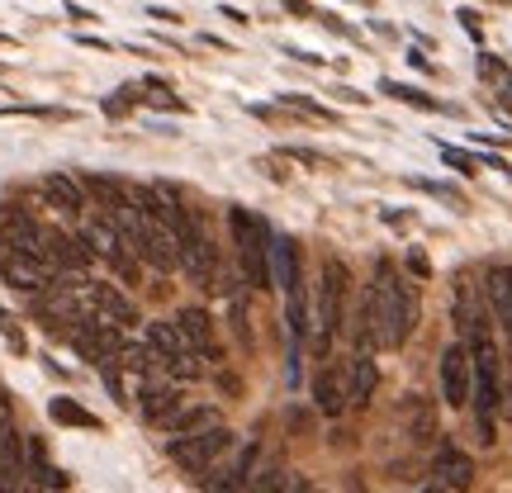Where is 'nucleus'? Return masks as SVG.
Listing matches in <instances>:
<instances>
[{"label":"nucleus","mask_w":512,"mask_h":493,"mask_svg":"<svg viewBox=\"0 0 512 493\" xmlns=\"http://www.w3.org/2000/svg\"><path fill=\"white\" fill-rule=\"evenodd\" d=\"M375 384H380V366L370 361V351H356L347 361V403L351 408H366L370 394H375Z\"/></svg>","instance_id":"2eb2a0df"},{"label":"nucleus","mask_w":512,"mask_h":493,"mask_svg":"<svg viewBox=\"0 0 512 493\" xmlns=\"http://www.w3.org/2000/svg\"><path fill=\"white\" fill-rule=\"evenodd\" d=\"M271 275H275V290H285V294L294 285H304L299 280V247L290 238H280V233H271Z\"/></svg>","instance_id":"a211bd4d"},{"label":"nucleus","mask_w":512,"mask_h":493,"mask_svg":"<svg viewBox=\"0 0 512 493\" xmlns=\"http://www.w3.org/2000/svg\"><path fill=\"white\" fill-rule=\"evenodd\" d=\"M176 252H181V271L190 275L200 290H209V285H214V271H219V256H214V242H209V233H204V223H200L195 209H185L181 214Z\"/></svg>","instance_id":"20e7f679"},{"label":"nucleus","mask_w":512,"mask_h":493,"mask_svg":"<svg viewBox=\"0 0 512 493\" xmlns=\"http://www.w3.org/2000/svg\"><path fill=\"white\" fill-rule=\"evenodd\" d=\"M403 418H408V432H413V441H427V437H432V403L422 399V394H408V399H403Z\"/></svg>","instance_id":"5701e85b"},{"label":"nucleus","mask_w":512,"mask_h":493,"mask_svg":"<svg viewBox=\"0 0 512 493\" xmlns=\"http://www.w3.org/2000/svg\"><path fill=\"white\" fill-rule=\"evenodd\" d=\"M285 105H299V110H309V114H318V119H328V110H323V105H313L309 95H285Z\"/></svg>","instance_id":"cd10ccee"},{"label":"nucleus","mask_w":512,"mask_h":493,"mask_svg":"<svg viewBox=\"0 0 512 493\" xmlns=\"http://www.w3.org/2000/svg\"><path fill=\"white\" fill-rule=\"evenodd\" d=\"M219 15H223V19H233V24H252V19H247V15H242V10H233V5H223V10H219Z\"/></svg>","instance_id":"7c9ffc66"},{"label":"nucleus","mask_w":512,"mask_h":493,"mask_svg":"<svg viewBox=\"0 0 512 493\" xmlns=\"http://www.w3.org/2000/svg\"><path fill=\"white\" fill-rule=\"evenodd\" d=\"M441 162H446V166H456L460 176H475V157H465L460 147H446V143H441Z\"/></svg>","instance_id":"bb28decb"},{"label":"nucleus","mask_w":512,"mask_h":493,"mask_svg":"<svg viewBox=\"0 0 512 493\" xmlns=\"http://www.w3.org/2000/svg\"><path fill=\"white\" fill-rule=\"evenodd\" d=\"M484 290H489V309H494V323L503 328V337L512 342V266H494Z\"/></svg>","instance_id":"f3484780"},{"label":"nucleus","mask_w":512,"mask_h":493,"mask_svg":"<svg viewBox=\"0 0 512 493\" xmlns=\"http://www.w3.org/2000/svg\"><path fill=\"white\" fill-rule=\"evenodd\" d=\"M0 337H5V342H10V351H19V356L29 351V342H24V332H19V323H15V313H10V309H0Z\"/></svg>","instance_id":"393cba45"},{"label":"nucleus","mask_w":512,"mask_h":493,"mask_svg":"<svg viewBox=\"0 0 512 493\" xmlns=\"http://www.w3.org/2000/svg\"><path fill=\"white\" fill-rule=\"evenodd\" d=\"M313 403H318V413H328V418H337L342 408H347V384H342V375L337 370H318V380H313Z\"/></svg>","instance_id":"aec40b11"},{"label":"nucleus","mask_w":512,"mask_h":493,"mask_svg":"<svg viewBox=\"0 0 512 493\" xmlns=\"http://www.w3.org/2000/svg\"><path fill=\"white\" fill-rule=\"evenodd\" d=\"M233 446H238V437H233V432L219 422V427H209V432H200V437L171 441V446H166V456L176 460L185 475H200L204 479L223 456H228V451H233Z\"/></svg>","instance_id":"39448f33"},{"label":"nucleus","mask_w":512,"mask_h":493,"mask_svg":"<svg viewBox=\"0 0 512 493\" xmlns=\"http://www.w3.org/2000/svg\"><path fill=\"white\" fill-rule=\"evenodd\" d=\"M43 195H48V204H53L57 214H67V219H76V214L86 209V190H81V181L67 176V171H48V176H43Z\"/></svg>","instance_id":"ddd939ff"},{"label":"nucleus","mask_w":512,"mask_h":493,"mask_svg":"<svg viewBox=\"0 0 512 493\" xmlns=\"http://www.w3.org/2000/svg\"><path fill=\"white\" fill-rule=\"evenodd\" d=\"M294 493H323V489H313V484H294Z\"/></svg>","instance_id":"2f4dec72"},{"label":"nucleus","mask_w":512,"mask_h":493,"mask_svg":"<svg viewBox=\"0 0 512 493\" xmlns=\"http://www.w3.org/2000/svg\"><path fill=\"white\" fill-rule=\"evenodd\" d=\"M228 228H233V242H238L247 285H252V290H275V275H271V228H266L261 219H252L247 209H228Z\"/></svg>","instance_id":"7ed1b4c3"},{"label":"nucleus","mask_w":512,"mask_h":493,"mask_svg":"<svg viewBox=\"0 0 512 493\" xmlns=\"http://www.w3.org/2000/svg\"><path fill=\"white\" fill-rule=\"evenodd\" d=\"M294 484H299V479H294L285 465H261L242 493H294Z\"/></svg>","instance_id":"412c9836"},{"label":"nucleus","mask_w":512,"mask_h":493,"mask_svg":"<svg viewBox=\"0 0 512 493\" xmlns=\"http://www.w3.org/2000/svg\"><path fill=\"white\" fill-rule=\"evenodd\" d=\"M384 95H394V100H403V105H418V110H441L432 95H422L418 86H399V81H384Z\"/></svg>","instance_id":"b1692460"},{"label":"nucleus","mask_w":512,"mask_h":493,"mask_svg":"<svg viewBox=\"0 0 512 493\" xmlns=\"http://www.w3.org/2000/svg\"><path fill=\"white\" fill-rule=\"evenodd\" d=\"M176 328H181V337H185V347L195 351L200 361H214L219 366L223 361V347H219V332H214V318L204 309H181L176 318H171Z\"/></svg>","instance_id":"9b49d317"},{"label":"nucleus","mask_w":512,"mask_h":493,"mask_svg":"<svg viewBox=\"0 0 512 493\" xmlns=\"http://www.w3.org/2000/svg\"><path fill=\"white\" fill-rule=\"evenodd\" d=\"M176 408H181V389H176V384L143 380V389H138V413H143L147 422H157V427H162Z\"/></svg>","instance_id":"4468645a"},{"label":"nucleus","mask_w":512,"mask_h":493,"mask_svg":"<svg viewBox=\"0 0 512 493\" xmlns=\"http://www.w3.org/2000/svg\"><path fill=\"white\" fill-rule=\"evenodd\" d=\"M408 271H413V275H427L432 266H427V256H422V252H413V256H408Z\"/></svg>","instance_id":"c85d7f7f"},{"label":"nucleus","mask_w":512,"mask_h":493,"mask_svg":"<svg viewBox=\"0 0 512 493\" xmlns=\"http://www.w3.org/2000/svg\"><path fill=\"white\" fill-rule=\"evenodd\" d=\"M256 470H261V446H256V441H238V446L200 479V489L204 493H242L252 484Z\"/></svg>","instance_id":"6e6552de"},{"label":"nucleus","mask_w":512,"mask_h":493,"mask_svg":"<svg viewBox=\"0 0 512 493\" xmlns=\"http://www.w3.org/2000/svg\"><path fill=\"white\" fill-rule=\"evenodd\" d=\"M219 408H209V403H200V408H176L171 418L162 422V432L171 441H181V437H200V432H209V427H219Z\"/></svg>","instance_id":"dca6fc26"},{"label":"nucleus","mask_w":512,"mask_h":493,"mask_svg":"<svg viewBox=\"0 0 512 493\" xmlns=\"http://www.w3.org/2000/svg\"><path fill=\"white\" fill-rule=\"evenodd\" d=\"M48 413H53V422H62V427H81V432H100V418L95 413H86L76 399H53L48 403Z\"/></svg>","instance_id":"4be33fe9"},{"label":"nucleus","mask_w":512,"mask_h":493,"mask_svg":"<svg viewBox=\"0 0 512 493\" xmlns=\"http://www.w3.org/2000/svg\"><path fill=\"white\" fill-rule=\"evenodd\" d=\"M370 299H375V337H380V347L399 351L403 342L413 337V328H418V294L394 271V261H380V266H375Z\"/></svg>","instance_id":"f257e3e1"},{"label":"nucleus","mask_w":512,"mask_h":493,"mask_svg":"<svg viewBox=\"0 0 512 493\" xmlns=\"http://www.w3.org/2000/svg\"><path fill=\"white\" fill-rule=\"evenodd\" d=\"M441 399L451 403V408H465L470 394H475V361H470V347L465 342H451V347L441 351Z\"/></svg>","instance_id":"9d476101"},{"label":"nucleus","mask_w":512,"mask_h":493,"mask_svg":"<svg viewBox=\"0 0 512 493\" xmlns=\"http://www.w3.org/2000/svg\"><path fill=\"white\" fill-rule=\"evenodd\" d=\"M347 266L337 261V256H328L323 261V271H318V309H313V351H328L332 337L342 332V323H347Z\"/></svg>","instance_id":"f03ea898"},{"label":"nucleus","mask_w":512,"mask_h":493,"mask_svg":"<svg viewBox=\"0 0 512 493\" xmlns=\"http://www.w3.org/2000/svg\"><path fill=\"white\" fill-rule=\"evenodd\" d=\"M285 157L299 166H318V171H332V157H323V152H313V147H285Z\"/></svg>","instance_id":"a878e982"},{"label":"nucleus","mask_w":512,"mask_h":493,"mask_svg":"<svg viewBox=\"0 0 512 493\" xmlns=\"http://www.w3.org/2000/svg\"><path fill=\"white\" fill-rule=\"evenodd\" d=\"M105 114H114V119H119V114H128V100H124V95H114V100H105Z\"/></svg>","instance_id":"c756f323"},{"label":"nucleus","mask_w":512,"mask_h":493,"mask_svg":"<svg viewBox=\"0 0 512 493\" xmlns=\"http://www.w3.org/2000/svg\"><path fill=\"white\" fill-rule=\"evenodd\" d=\"M0 48H15V38H5V34H0Z\"/></svg>","instance_id":"473e14b6"},{"label":"nucleus","mask_w":512,"mask_h":493,"mask_svg":"<svg viewBox=\"0 0 512 493\" xmlns=\"http://www.w3.org/2000/svg\"><path fill=\"white\" fill-rule=\"evenodd\" d=\"M432 475H437L446 489L465 493L470 484H475V460L465 456L456 441H441V446H437V460H432Z\"/></svg>","instance_id":"f8f14e48"},{"label":"nucleus","mask_w":512,"mask_h":493,"mask_svg":"<svg viewBox=\"0 0 512 493\" xmlns=\"http://www.w3.org/2000/svg\"><path fill=\"white\" fill-rule=\"evenodd\" d=\"M81 238H86L91 256H100L119 280H138V266H143V261L133 256V247L124 242V233H119V223H114L110 214H100V219L86 223V233H81Z\"/></svg>","instance_id":"423d86ee"},{"label":"nucleus","mask_w":512,"mask_h":493,"mask_svg":"<svg viewBox=\"0 0 512 493\" xmlns=\"http://www.w3.org/2000/svg\"><path fill=\"white\" fill-rule=\"evenodd\" d=\"M95 318H110V323L128 328V323H138V309L128 304L124 290H114V285H105V280H95Z\"/></svg>","instance_id":"6ab92c4d"},{"label":"nucleus","mask_w":512,"mask_h":493,"mask_svg":"<svg viewBox=\"0 0 512 493\" xmlns=\"http://www.w3.org/2000/svg\"><path fill=\"white\" fill-rule=\"evenodd\" d=\"M143 342L152 347V356H157V366H166L176 380H200L204 370H200V356L185 347V337L176 323H147L143 332Z\"/></svg>","instance_id":"0eeeda50"},{"label":"nucleus","mask_w":512,"mask_h":493,"mask_svg":"<svg viewBox=\"0 0 512 493\" xmlns=\"http://www.w3.org/2000/svg\"><path fill=\"white\" fill-rule=\"evenodd\" d=\"M0 280H5L10 290L34 294V299H38V294L53 285V266H48L43 256L19 252V247H5V242H0Z\"/></svg>","instance_id":"1a4fd4ad"}]
</instances>
